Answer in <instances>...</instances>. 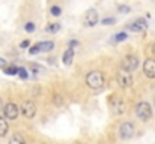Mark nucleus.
<instances>
[{"label":"nucleus","instance_id":"5701e85b","mask_svg":"<svg viewBox=\"0 0 155 144\" xmlns=\"http://www.w3.org/2000/svg\"><path fill=\"white\" fill-rule=\"evenodd\" d=\"M116 23V20L113 18V17H107V18H103L101 20V24L103 26H111V24H114Z\"/></svg>","mask_w":155,"mask_h":144},{"label":"nucleus","instance_id":"7ed1b4c3","mask_svg":"<svg viewBox=\"0 0 155 144\" xmlns=\"http://www.w3.org/2000/svg\"><path fill=\"white\" fill-rule=\"evenodd\" d=\"M110 107H111V111H113L116 116L124 114L125 110H127V104H125V101L117 95H111V98H110Z\"/></svg>","mask_w":155,"mask_h":144},{"label":"nucleus","instance_id":"f3484780","mask_svg":"<svg viewBox=\"0 0 155 144\" xmlns=\"http://www.w3.org/2000/svg\"><path fill=\"white\" fill-rule=\"evenodd\" d=\"M29 68H30V71H32V72H35V74H42V72H45L44 66H41V65H36V63H32Z\"/></svg>","mask_w":155,"mask_h":144},{"label":"nucleus","instance_id":"423d86ee","mask_svg":"<svg viewBox=\"0 0 155 144\" xmlns=\"http://www.w3.org/2000/svg\"><path fill=\"white\" fill-rule=\"evenodd\" d=\"M117 83L122 89H130L133 86V77H131V72L128 71H119L117 72Z\"/></svg>","mask_w":155,"mask_h":144},{"label":"nucleus","instance_id":"9d476101","mask_svg":"<svg viewBox=\"0 0 155 144\" xmlns=\"http://www.w3.org/2000/svg\"><path fill=\"white\" fill-rule=\"evenodd\" d=\"M146 29H148V21L145 18H139V20H136L134 23H131L128 26V30L130 32H134V33H142Z\"/></svg>","mask_w":155,"mask_h":144},{"label":"nucleus","instance_id":"b1692460","mask_svg":"<svg viewBox=\"0 0 155 144\" xmlns=\"http://www.w3.org/2000/svg\"><path fill=\"white\" fill-rule=\"evenodd\" d=\"M38 53H41V50H39V42L29 48V54H30V56H35V54H38Z\"/></svg>","mask_w":155,"mask_h":144},{"label":"nucleus","instance_id":"f03ea898","mask_svg":"<svg viewBox=\"0 0 155 144\" xmlns=\"http://www.w3.org/2000/svg\"><path fill=\"white\" fill-rule=\"evenodd\" d=\"M136 116L142 120V122H148L152 117V107L148 102H140L136 107Z\"/></svg>","mask_w":155,"mask_h":144},{"label":"nucleus","instance_id":"1a4fd4ad","mask_svg":"<svg viewBox=\"0 0 155 144\" xmlns=\"http://www.w3.org/2000/svg\"><path fill=\"white\" fill-rule=\"evenodd\" d=\"M97 23H98V12H97V9L86 11V14L83 17V24L86 27H94Z\"/></svg>","mask_w":155,"mask_h":144},{"label":"nucleus","instance_id":"2f4dec72","mask_svg":"<svg viewBox=\"0 0 155 144\" xmlns=\"http://www.w3.org/2000/svg\"><path fill=\"white\" fill-rule=\"evenodd\" d=\"M154 104H155V101H154Z\"/></svg>","mask_w":155,"mask_h":144},{"label":"nucleus","instance_id":"0eeeda50","mask_svg":"<svg viewBox=\"0 0 155 144\" xmlns=\"http://www.w3.org/2000/svg\"><path fill=\"white\" fill-rule=\"evenodd\" d=\"M139 68V59L136 56H127L124 60H122V69L124 71H128V72H133Z\"/></svg>","mask_w":155,"mask_h":144},{"label":"nucleus","instance_id":"39448f33","mask_svg":"<svg viewBox=\"0 0 155 144\" xmlns=\"http://www.w3.org/2000/svg\"><path fill=\"white\" fill-rule=\"evenodd\" d=\"M3 114H5V119L8 120H15L20 114V108L14 104V102H8L6 105H3Z\"/></svg>","mask_w":155,"mask_h":144},{"label":"nucleus","instance_id":"a878e982","mask_svg":"<svg viewBox=\"0 0 155 144\" xmlns=\"http://www.w3.org/2000/svg\"><path fill=\"white\" fill-rule=\"evenodd\" d=\"M53 102L54 104H57V105H62V98L59 95H54V98H53Z\"/></svg>","mask_w":155,"mask_h":144},{"label":"nucleus","instance_id":"a211bd4d","mask_svg":"<svg viewBox=\"0 0 155 144\" xmlns=\"http://www.w3.org/2000/svg\"><path fill=\"white\" fill-rule=\"evenodd\" d=\"M114 42H122V41H125V39H128V35L125 33V32H119V33H116L114 35Z\"/></svg>","mask_w":155,"mask_h":144},{"label":"nucleus","instance_id":"4468645a","mask_svg":"<svg viewBox=\"0 0 155 144\" xmlns=\"http://www.w3.org/2000/svg\"><path fill=\"white\" fill-rule=\"evenodd\" d=\"M9 144H26V140L21 134H12V137L9 138Z\"/></svg>","mask_w":155,"mask_h":144},{"label":"nucleus","instance_id":"393cba45","mask_svg":"<svg viewBox=\"0 0 155 144\" xmlns=\"http://www.w3.org/2000/svg\"><path fill=\"white\" fill-rule=\"evenodd\" d=\"M50 14H51L53 17H59V15L62 14V9H60V6H53L51 9H50Z\"/></svg>","mask_w":155,"mask_h":144},{"label":"nucleus","instance_id":"6e6552de","mask_svg":"<svg viewBox=\"0 0 155 144\" xmlns=\"http://www.w3.org/2000/svg\"><path fill=\"white\" fill-rule=\"evenodd\" d=\"M36 110L38 108H36V104L33 101H24L21 105V111L27 119H33L36 116Z\"/></svg>","mask_w":155,"mask_h":144},{"label":"nucleus","instance_id":"ddd939ff","mask_svg":"<svg viewBox=\"0 0 155 144\" xmlns=\"http://www.w3.org/2000/svg\"><path fill=\"white\" fill-rule=\"evenodd\" d=\"M8 131H9V125H8V120L5 117H0V137H6L8 135Z\"/></svg>","mask_w":155,"mask_h":144},{"label":"nucleus","instance_id":"2eb2a0df","mask_svg":"<svg viewBox=\"0 0 155 144\" xmlns=\"http://www.w3.org/2000/svg\"><path fill=\"white\" fill-rule=\"evenodd\" d=\"M54 48V42L53 41H44V42H39V50L44 51V53H48Z\"/></svg>","mask_w":155,"mask_h":144},{"label":"nucleus","instance_id":"7c9ffc66","mask_svg":"<svg viewBox=\"0 0 155 144\" xmlns=\"http://www.w3.org/2000/svg\"><path fill=\"white\" fill-rule=\"evenodd\" d=\"M152 51H154V54H155V44L152 45Z\"/></svg>","mask_w":155,"mask_h":144},{"label":"nucleus","instance_id":"aec40b11","mask_svg":"<svg viewBox=\"0 0 155 144\" xmlns=\"http://www.w3.org/2000/svg\"><path fill=\"white\" fill-rule=\"evenodd\" d=\"M117 12H120V14H130L131 12V8L128 5H117Z\"/></svg>","mask_w":155,"mask_h":144},{"label":"nucleus","instance_id":"20e7f679","mask_svg":"<svg viewBox=\"0 0 155 144\" xmlns=\"http://www.w3.org/2000/svg\"><path fill=\"white\" fill-rule=\"evenodd\" d=\"M134 134H136L134 123H131V122H125V123L120 125V128H119V135H120L122 140H130V138L134 137Z\"/></svg>","mask_w":155,"mask_h":144},{"label":"nucleus","instance_id":"6ab92c4d","mask_svg":"<svg viewBox=\"0 0 155 144\" xmlns=\"http://www.w3.org/2000/svg\"><path fill=\"white\" fill-rule=\"evenodd\" d=\"M3 71H5L6 75H15L17 71H18V68H17V66H5Z\"/></svg>","mask_w":155,"mask_h":144},{"label":"nucleus","instance_id":"dca6fc26","mask_svg":"<svg viewBox=\"0 0 155 144\" xmlns=\"http://www.w3.org/2000/svg\"><path fill=\"white\" fill-rule=\"evenodd\" d=\"M59 30H60V23H50L45 27V32H48V33H57Z\"/></svg>","mask_w":155,"mask_h":144},{"label":"nucleus","instance_id":"4be33fe9","mask_svg":"<svg viewBox=\"0 0 155 144\" xmlns=\"http://www.w3.org/2000/svg\"><path fill=\"white\" fill-rule=\"evenodd\" d=\"M17 74H18L20 78H23V80H27V78H29V74H27V69H26V68H18Z\"/></svg>","mask_w":155,"mask_h":144},{"label":"nucleus","instance_id":"c85d7f7f","mask_svg":"<svg viewBox=\"0 0 155 144\" xmlns=\"http://www.w3.org/2000/svg\"><path fill=\"white\" fill-rule=\"evenodd\" d=\"M77 45H78V42H77V41H71V42H69V48L77 47Z\"/></svg>","mask_w":155,"mask_h":144},{"label":"nucleus","instance_id":"c756f323","mask_svg":"<svg viewBox=\"0 0 155 144\" xmlns=\"http://www.w3.org/2000/svg\"><path fill=\"white\" fill-rule=\"evenodd\" d=\"M3 110V102H2V99H0V111Z\"/></svg>","mask_w":155,"mask_h":144},{"label":"nucleus","instance_id":"f257e3e1","mask_svg":"<svg viewBox=\"0 0 155 144\" xmlns=\"http://www.w3.org/2000/svg\"><path fill=\"white\" fill-rule=\"evenodd\" d=\"M104 83H105V78H104L103 72H100V71H92L86 75V84L91 89H95V90L101 89Z\"/></svg>","mask_w":155,"mask_h":144},{"label":"nucleus","instance_id":"9b49d317","mask_svg":"<svg viewBox=\"0 0 155 144\" xmlns=\"http://www.w3.org/2000/svg\"><path fill=\"white\" fill-rule=\"evenodd\" d=\"M143 74L148 78H155V60L154 59H146L143 62Z\"/></svg>","mask_w":155,"mask_h":144},{"label":"nucleus","instance_id":"f8f14e48","mask_svg":"<svg viewBox=\"0 0 155 144\" xmlns=\"http://www.w3.org/2000/svg\"><path fill=\"white\" fill-rule=\"evenodd\" d=\"M62 60H63V65L69 66V65L72 63V60H74V50H72V48H68V50L63 53Z\"/></svg>","mask_w":155,"mask_h":144},{"label":"nucleus","instance_id":"cd10ccee","mask_svg":"<svg viewBox=\"0 0 155 144\" xmlns=\"http://www.w3.org/2000/svg\"><path fill=\"white\" fill-rule=\"evenodd\" d=\"M6 63H8V62H6L5 59H2V57H0V69H3V68L6 66Z\"/></svg>","mask_w":155,"mask_h":144},{"label":"nucleus","instance_id":"412c9836","mask_svg":"<svg viewBox=\"0 0 155 144\" xmlns=\"http://www.w3.org/2000/svg\"><path fill=\"white\" fill-rule=\"evenodd\" d=\"M35 29H36V26H35V23H32V21H29V23L24 24V30H26L27 33H33Z\"/></svg>","mask_w":155,"mask_h":144},{"label":"nucleus","instance_id":"bb28decb","mask_svg":"<svg viewBox=\"0 0 155 144\" xmlns=\"http://www.w3.org/2000/svg\"><path fill=\"white\" fill-rule=\"evenodd\" d=\"M20 47H21V48H27V47H30V41H29V39H26V41H23Z\"/></svg>","mask_w":155,"mask_h":144}]
</instances>
